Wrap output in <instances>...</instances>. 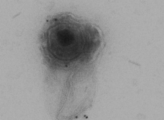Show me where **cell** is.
Wrapping results in <instances>:
<instances>
[{
	"label": "cell",
	"mask_w": 164,
	"mask_h": 120,
	"mask_svg": "<svg viewBox=\"0 0 164 120\" xmlns=\"http://www.w3.org/2000/svg\"><path fill=\"white\" fill-rule=\"evenodd\" d=\"M98 30L89 21L70 13L57 14L44 28L41 44L54 58L76 60L89 54L100 46Z\"/></svg>",
	"instance_id": "1"
}]
</instances>
